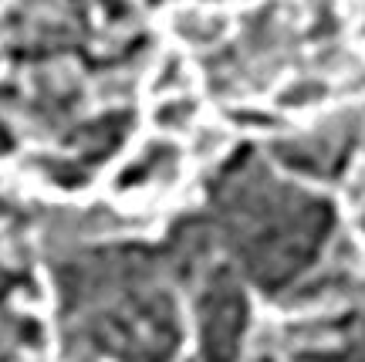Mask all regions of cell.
<instances>
[{
  "mask_svg": "<svg viewBox=\"0 0 365 362\" xmlns=\"http://www.w3.org/2000/svg\"><path fill=\"white\" fill-rule=\"evenodd\" d=\"M247 295L234 278L217 274L196 301L200 356L203 362H237L247 332Z\"/></svg>",
  "mask_w": 365,
  "mask_h": 362,
  "instance_id": "cell-1",
  "label": "cell"
}]
</instances>
